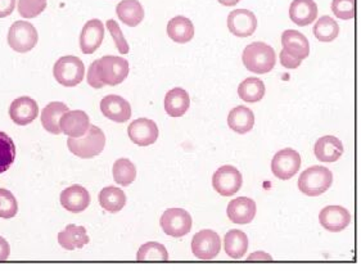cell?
Wrapping results in <instances>:
<instances>
[{
    "mask_svg": "<svg viewBox=\"0 0 361 271\" xmlns=\"http://www.w3.org/2000/svg\"><path fill=\"white\" fill-rule=\"evenodd\" d=\"M89 242L90 239L87 236V229L84 227H78L71 224V225H67L65 230L58 234L59 246L67 251L80 250L84 246H87Z\"/></svg>",
    "mask_w": 361,
    "mask_h": 271,
    "instance_id": "24",
    "label": "cell"
},
{
    "mask_svg": "<svg viewBox=\"0 0 361 271\" xmlns=\"http://www.w3.org/2000/svg\"><path fill=\"white\" fill-rule=\"evenodd\" d=\"M61 205L70 212L80 214L89 207L90 194L84 186H68L61 193Z\"/></svg>",
    "mask_w": 361,
    "mask_h": 271,
    "instance_id": "19",
    "label": "cell"
},
{
    "mask_svg": "<svg viewBox=\"0 0 361 271\" xmlns=\"http://www.w3.org/2000/svg\"><path fill=\"white\" fill-rule=\"evenodd\" d=\"M116 13L129 28H135L145 20V9L139 0H121L116 7Z\"/></svg>",
    "mask_w": 361,
    "mask_h": 271,
    "instance_id": "25",
    "label": "cell"
},
{
    "mask_svg": "<svg viewBox=\"0 0 361 271\" xmlns=\"http://www.w3.org/2000/svg\"><path fill=\"white\" fill-rule=\"evenodd\" d=\"M320 225L332 233H340L351 224V215L342 206H326L319 215Z\"/></svg>",
    "mask_w": 361,
    "mask_h": 271,
    "instance_id": "13",
    "label": "cell"
},
{
    "mask_svg": "<svg viewBox=\"0 0 361 271\" xmlns=\"http://www.w3.org/2000/svg\"><path fill=\"white\" fill-rule=\"evenodd\" d=\"M332 11L341 20H353L356 12V0H333Z\"/></svg>",
    "mask_w": 361,
    "mask_h": 271,
    "instance_id": "38",
    "label": "cell"
},
{
    "mask_svg": "<svg viewBox=\"0 0 361 271\" xmlns=\"http://www.w3.org/2000/svg\"><path fill=\"white\" fill-rule=\"evenodd\" d=\"M256 203L248 197H238L231 200L226 208V215L229 220L234 224L246 225L250 224L256 216Z\"/></svg>",
    "mask_w": 361,
    "mask_h": 271,
    "instance_id": "18",
    "label": "cell"
},
{
    "mask_svg": "<svg viewBox=\"0 0 361 271\" xmlns=\"http://www.w3.org/2000/svg\"><path fill=\"white\" fill-rule=\"evenodd\" d=\"M99 203L102 208L111 214L121 211L126 205V195L123 189L116 186H106L99 193Z\"/></svg>",
    "mask_w": 361,
    "mask_h": 271,
    "instance_id": "30",
    "label": "cell"
},
{
    "mask_svg": "<svg viewBox=\"0 0 361 271\" xmlns=\"http://www.w3.org/2000/svg\"><path fill=\"white\" fill-rule=\"evenodd\" d=\"M68 111V107L65 103L62 102H51L47 107L43 108L42 112V124L43 128L54 136H58L62 133L61 126H59V121L61 117L63 116Z\"/></svg>",
    "mask_w": 361,
    "mask_h": 271,
    "instance_id": "27",
    "label": "cell"
},
{
    "mask_svg": "<svg viewBox=\"0 0 361 271\" xmlns=\"http://www.w3.org/2000/svg\"><path fill=\"white\" fill-rule=\"evenodd\" d=\"M11 255V247H9V243L0 236V261H6L8 260V257Z\"/></svg>",
    "mask_w": 361,
    "mask_h": 271,
    "instance_id": "43",
    "label": "cell"
},
{
    "mask_svg": "<svg viewBox=\"0 0 361 271\" xmlns=\"http://www.w3.org/2000/svg\"><path fill=\"white\" fill-rule=\"evenodd\" d=\"M242 61L248 71L264 75L274 68L276 54L270 45L262 42H255L245 48Z\"/></svg>",
    "mask_w": 361,
    "mask_h": 271,
    "instance_id": "1",
    "label": "cell"
},
{
    "mask_svg": "<svg viewBox=\"0 0 361 271\" xmlns=\"http://www.w3.org/2000/svg\"><path fill=\"white\" fill-rule=\"evenodd\" d=\"M333 183V174L324 166H311L298 179V188L309 197H318L326 192Z\"/></svg>",
    "mask_w": 361,
    "mask_h": 271,
    "instance_id": "3",
    "label": "cell"
},
{
    "mask_svg": "<svg viewBox=\"0 0 361 271\" xmlns=\"http://www.w3.org/2000/svg\"><path fill=\"white\" fill-rule=\"evenodd\" d=\"M312 31L319 42L331 43L333 40H336V37L340 34V26L337 21L333 20L332 17L323 16L317 21Z\"/></svg>",
    "mask_w": 361,
    "mask_h": 271,
    "instance_id": "32",
    "label": "cell"
},
{
    "mask_svg": "<svg viewBox=\"0 0 361 271\" xmlns=\"http://www.w3.org/2000/svg\"><path fill=\"white\" fill-rule=\"evenodd\" d=\"M37 40L39 35L37 29L30 22H15L8 32L9 47L18 53H27L32 48H35Z\"/></svg>",
    "mask_w": 361,
    "mask_h": 271,
    "instance_id": "6",
    "label": "cell"
},
{
    "mask_svg": "<svg viewBox=\"0 0 361 271\" xmlns=\"http://www.w3.org/2000/svg\"><path fill=\"white\" fill-rule=\"evenodd\" d=\"M102 114L112 121L123 124L129 121L131 117V106L128 100L120 95L111 94L104 97L101 102Z\"/></svg>",
    "mask_w": 361,
    "mask_h": 271,
    "instance_id": "14",
    "label": "cell"
},
{
    "mask_svg": "<svg viewBox=\"0 0 361 271\" xmlns=\"http://www.w3.org/2000/svg\"><path fill=\"white\" fill-rule=\"evenodd\" d=\"M16 159V145L12 138L0 131V174L8 171Z\"/></svg>",
    "mask_w": 361,
    "mask_h": 271,
    "instance_id": "34",
    "label": "cell"
},
{
    "mask_svg": "<svg viewBox=\"0 0 361 271\" xmlns=\"http://www.w3.org/2000/svg\"><path fill=\"white\" fill-rule=\"evenodd\" d=\"M190 107L189 94L181 88H173L165 97V111L171 117H181Z\"/></svg>",
    "mask_w": 361,
    "mask_h": 271,
    "instance_id": "26",
    "label": "cell"
},
{
    "mask_svg": "<svg viewBox=\"0 0 361 271\" xmlns=\"http://www.w3.org/2000/svg\"><path fill=\"white\" fill-rule=\"evenodd\" d=\"M220 4H223L225 7H234L237 6L240 0H217Z\"/></svg>",
    "mask_w": 361,
    "mask_h": 271,
    "instance_id": "45",
    "label": "cell"
},
{
    "mask_svg": "<svg viewBox=\"0 0 361 271\" xmlns=\"http://www.w3.org/2000/svg\"><path fill=\"white\" fill-rule=\"evenodd\" d=\"M106 26H107L109 34H111V36H112L114 40H115L117 50H118L121 54H128L130 48H129V44L126 42V39H125V36H123V31L120 29L118 23H117L115 20H109L107 23H106Z\"/></svg>",
    "mask_w": 361,
    "mask_h": 271,
    "instance_id": "39",
    "label": "cell"
},
{
    "mask_svg": "<svg viewBox=\"0 0 361 271\" xmlns=\"http://www.w3.org/2000/svg\"><path fill=\"white\" fill-rule=\"evenodd\" d=\"M224 247L228 256L239 260L246 255L248 250V236L243 231L233 229L225 236Z\"/></svg>",
    "mask_w": 361,
    "mask_h": 271,
    "instance_id": "29",
    "label": "cell"
},
{
    "mask_svg": "<svg viewBox=\"0 0 361 271\" xmlns=\"http://www.w3.org/2000/svg\"><path fill=\"white\" fill-rule=\"evenodd\" d=\"M114 179L118 186H128L133 184L137 178L135 164L128 158H120L116 161L112 169Z\"/></svg>",
    "mask_w": 361,
    "mask_h": 271,
    "instance_id": "33",
    "label": "cell"
},
{
    "mask_svg": "<svg viewBox=\"0 0 361 271\" xmlns=\"http://www.w3.org/2000/svg\"><path fill=\"white\" fill-rule=\"evenodd\" d=\"M54 79L57 80L61 85L67 88H73L79 85L84 80L85 75V66L79 57L75 56H66L59 58L54 67H53Z\"/></svg>",
    "mask_w": 361,
    "mask_h": 271,
    "instance_id": "4",
    "label": "cell"
},
{
    "mask_svg": "<svg viewBox=\"0 0 361 271\" xmlns=\"http://www.w3.org/2000/svg\"><path fill=\"white\" fill-rule=\"evenodd\" d=\"M167 35L175 43H189L195 37V25L184 16H176L167 23Z\"/></svg>",
    "mask_w": 361,
    "mask_h": 271,
    "instance_id": "23",
    "label": "cell"
},
{
    "mask_svg": "<svg viewBox=\"0 0 361 271\" xmlns=\"http://www.w3.org/2000/svg\"><path fill=\"white\" fill-rule=\"evenodd\" d=\"M192 216L183 208H169L159 220L164 233L173 238L187 236L192 230Z\"/></svg>",
    "mask_w": 361,
    "mask_h": 271,
    "instance_id": "7",
    "label": "cell"
},
{
    "mask_svg": "<svg viewBox=\"0 0 361 271\" xmlns=\"http://www.w3.org/2000/svg\"><path fill=\"white\" fill-rule=\"evenodd\" d=\"M243 184L242 174L238 171L237 167L225 164L221 166L212 178V186L220 195L231 197L235 193H238Z\"/></svg>",
    "mask_w": 361,
    "mask_h": 271,
    "instance_id": "9",
    "label": "cell"
},
{
    "mask_svg": "<svg viewBox=\"0 0 361 271\" xmlns=\"http://www.w3.org/2000/svg\"><path fill=\"white\" fill-rule=\"evenodd\" d=\"M283 49L290 56L304 61L310 54V44L307 37L296 30H286L282 34Z\"/></svg>",
    "mask_w": 361,
    "mask_h": 271,
    "instance_id": "20",
    "label": "cell"
},
{
    "mask_svg": "<svg viewBox=\"0 0 361 271\" xmlns=\"http://www.w3.org/2000/svg\"><path fill=\"white\" fill-rule=\"evenodd\" d=\"M301 156L295 150L286 148L279 150L271 161V171L281 180H289L300 171Z\"/></svg>",
    "mask_w": 361,
    "mask_h": 271,
    "instance_id": "10",
    "label": "cell"
},
{
    "mask_svg": "<svg viewBox=\"0 0 361 271\" xmlns=\"http://www.w3.org/2000/svg\"><path fill=\"white\" fill-rule=\"evenodd\" d=\"M137 260L143 261H167L169 253L161 243L148 242L143 244L137 253Z\"/></svg>",
    "mask_w": 361,
    "mask_h": 271,
    "instance_id": "35",
    "label": "cell"
},
{
    "mask_svg": "<svg viewBox=\"0 0 361 271\" xmlns=\"http://www.w3.org/2000/svg\"><path fill=\"white\" fill-rule=\"evenodd\" d=\"M16 0H0V18H4L15 11Z\"/></svg>",
    "mask_w": 361,
    "mask_h": 271,
    "instance_id": "42",
    "label": "cell"
},
{
    "mask_svg": "<svg viewBox=\"0 0 361 271\" xmlns=\"http://www.w3.org/2000/svg\"><path fill=\"white\" fill-rule=\"evenodd\" d=\"M39 114V106L37 102L30 97H21L12 102L9 107V116L12 121L20 125L26 126L34 120H37Z\"/></svg>",
    "mask_w": 361,
    "mask_h": 271,
    "instance_id": "17",
    "label": "cell"
},
{
    "mask_svg": "<svg viewBox=\"0 0 361 271\" xmlns=\"http://www.w3.org/2000/svg\"><path fill=\"white\" fill-rule=\"evenodd\" d=\"M59 126L62 133L68 136V138H81L85 136L90 128V120L84 111H67L61 117Z\"/></svg>",
    "mask_w": 361,
    "mask_h": 271,
    "instance_id": "15",
    "label": "cell"
},
{
    "mask_svg": "<svg viewBox=\"0 0 361 271\" xmlns=\"http://www.w3.org/2000/svg\"><path fill=\"white\" fill-rule=\"evenodd\" d=\"M289 17L297 26H307L318 17V4L314 0H293L289 7Z\"/></svg>",
    "mask_w": 361,
    "mask_h": 271,
    "instance_id": "21",
    "label": "cell"
},
{
    "mask_svg": "<svg viewBox=\"0 0 361 271\" xmlns=\"http://www.w3.org/2000/svg\"><path fill=\"white\" fill-rule=\"evenodd\" d=\"M228 29L238 37L252 36L257 29V18L252 11L248 9L231 11L228 16Z\"/></svg>",
    "mask_w": 361,
    "mask_h": 271,
    "instance_id": "12",
    "label": "cell"
},
{
    "mask_svg": "<svg viewBox=\"0 0 361 271\" xmlns=\"http://www.w3.org/2000/svg\"><path fill=\"white\" fill-rule=\"evenodd\" d=\"M128 134L133 143L139 147H148L159 139V126L149 119H137L129 125Z\"/></svg>",
    "mask_w": 361,
    "mask_h": 271,
    "instance_id": "11",
    "label": "cell"
},
{
    "mask_svg": "<svg viewBox=\"0 0 361 271\" xmlns=\"http://www.w3.org/2000/svg\"><path fill=\"white\" fill-rule=\"evenodd\" d=\"M279 58H281V64H282L283 67H286V68H288V70H295V68H298V67L301 66V64H302V61H301V59H298V58L290 56V54L287 53L284 49L281 52Z\"/></svg>",
    "mask_w": 361,
    "mask_h": 271,
    "instance_id": "40",
    "label": "cell"
},
{
    "mask_svg": "<svg viewBox=\"0 0 361 271\" xmlns=\"http://www.w3.org/2000/svg\"><path fill=\"white\" fill-rule=\"evenodd\" d=\"M47 8V0H18V13L23 18L42 15Z\"/></svg>",
    "mask_w": 361,
    "mask_h": 271,
    "instance_id": "37",
    "label": "cell"
},
{
    "mask_svg": "<svg viewBox=\"0 0 361 271\" xmlns=\"http://www.w3.org/2000/svg\"><path fill=\"white\" fill-rule=\"evenodd\" d=\"M67 145L75 156L89 159L103 152L106 147V136L98 126L90 125L85 136L81 138H68Z\"/></svg>",
    "mask_w": 361,
    "mask_h": 271,
    "instance_id": "2",
    "label": "cell"
},
{
    "mask_svg": "<svg viewBox=\"0 0 361 271\" xmlns=\"http://www.w3.org/2000/svg\"><path fill=\"white\" fill-rule=\"evenodd\" d=\"M104 39V25L99 20H90L82 28L80 35V48L84 54H93Z\"/></svg>",
    "mask_w": 361,
    "mask_h": 271,
    "instance_id": "16",
    "label": "cell"
},
{
    "mask_svg": "<svg viewBox=\"0 0 361 271\" xmlns=\"http://www.w3.org/2000/svg\"><path fill=\"white\" fill-rule=\"evenodd\" d=\"M314 152L320 162H336L343 155V144L336 136H322L317 140Z\"/></svg>",
    "mask_w": 361,
    "mask_h": 271,
    "instance_id": "22",
    "label": "cell"
},
{
    "mask_svg": "<svg viewBox=\"0 0 361 271\" xmlns=\"http://www.w3.org/2000/svg\"><path fill=\"white\" fill-rule=\"evenodd\" d=\"M247 261L252 263V261H273V257L265 252H256L247 257Z\"/></svg>",
    "mask_w": 361,
    "mask_h": 271,
    "instance_id": "44",
    "label": "cell"
},
{
    "mask_svg": "<svg viewBox=\"0 0 361 271\" xmlns=\"http://www.w3.org/2000/svg\"><path fill=\"white\" fill-rule=\"evenodd\" d=\"M87 84L92 86V88H94V89H102L104 84L102 83L101 79H99V75H98V71H97V62H93V64H90V67H89V71H87Z\"/></svg>",
    "mask_w": 361,
    "mask_h": 271,
    "instance_id": "41",
    "label": "cell"
},
{
    "mask_svg": "<svg viewBox=\"0 0 361 271\" xmlns=\"http://www.w3.org/2000/svg\"><path fill=\"white\" fill-rule=\"evenodd\" d=\"M95 62L99 79L104 85H118L129 75V62L123 58L106 56L101 59H97Z\"/></svg>",
    "mask_w": 361,
    "mask_h": 271,
    "instance_id": "5",
    "label": "cell"
},
{
    "mask_svg": "<svg viewBox=\"0 0 361 271\" xmlns=\"http://www.w3.org/2000/svg\"><path fill=\"white\" fill-rule=\"evenodd\" d=\"M267 88L264 81L257 78L243 80L238 86V97L247 103H256L264 98Z\"/></svg>",
    "mask_w": 361,
    "mask_h": 271,
    "instance_id": "31",
    "label": "cell"
},
{
    "mask_svg": "<svg viewBox=\"0 0 361 271\" xmlns=\"http://www.w3.org/2000/svg\"><path fill=\"white\" fill-rule=\"evenodd\" d=\"M18 212V203L12 193L0 188V217L12 219Z\"/></svg>",
    "mask_w": 361,
    "mask_h": 271,
    "instance_id": "36",
    "label": "cell"
},
{
    "mask_svg": "<svg viewBox=\"0 0 361 271\" xmlns=\"http://www.w3.org/2000/svg\"><path fill=\"white\" fill-rule=\"evenodd\" d=\"M221 250V239L216 231L203 229L198 231L192 241V252L198 260H214Z\"/></svg>",
    "mask_w": 361,
    "mask_h": 271,
    "instance_id": "8",
    "label": "cell"
},
{
    "mask_svg": "<svg viewBox=\"0 0 361 271\" xmlns=\"http://www.w3.org/2000/svg\"><path fill=\"white\" fill-rule=\"evenodd\" d=\"M228 125L233 131L238 134H247L252 130L255 125V114L246 106L233 108L228 114Z\"/></svg>",
    "mask_w": 361,
    "mask_h": 271,
    "instance_id": "28",
    "label": "cell"
}]
</instances>
